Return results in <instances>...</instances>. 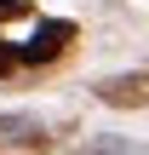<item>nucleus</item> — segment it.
Listing matches in <instances>:
<instances>
[{
	"label": "nucleus",
	"instance_id": "nucleus-3",
	"mask_svg": "<svg viewBox=\"0 0 149 155\" xmlns=\"http://www.w3.org/2000/svg\"><path fill=\"white\" fill-rule=\"evenodd\" d=\"M11 63H17V52H11V46H6V40H0V75H6V69H11Z\"/></svg>",
	"mask_w": 149,
	"mask_h": 155
},
{
	"label": "nucleus",
	"instance_id": "nucleus-1",
	"mask_svg": "<svg viewBox=\"0 0 149 155\" xmlns=\"http://www.w3.org/2000/svg\"><path fill=\"white\" fill-rule=\"evenodd\" d=\"M69 40H75V23L52 17V23H40V29H34V40H29V46H17V63H52Z\"/></svg>",
	"mask_w": 149,
	"mask_h": 155
},
{
	"label": "nucleus",
	"instance_id": "nucleus-2",
	"mask_svg": "<svg viewBox=\"0 0 149 155\" xmlns=\"http://www.w3.org/2000/svg\"><path fill=\"white\" fill-rule=\"evenodd\" d=\"M98 98L115 104V109H138V104H149V69H138V75H109V81L98 86Z\"/></svg>",
	"mask_w": 149,
	"mask_h": 155
}]
</instances>
